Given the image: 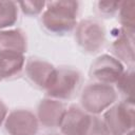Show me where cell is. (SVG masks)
Wrapping results in <instances>:
<instances>
[{
  "instance_id": "obj_1",
  "label": "cell",
  "mask_w": 135,
  "mask_h": 135,
  "mask_svg": "<svg viewBox=\"0 0 135 135\" xmlns=\"http://www.w3.org/2000/svg\"><path fill=\"white\" fill-rule=\"evenodd\" d=\"M79 2L70 0L46 2L41 14V24L46 32L62 36L74 31L77 24Z\"/></svg>"
},
{
  "instance_id": "obj_2",
  "label": "cell",
  "mask_w": 135,
  "mask_h": 135,
  "mask_svg": "<svg viewBox=\"0 0 135 135\" xmlns=\"http://www.w3.org/2000/svg\"><path fill=\"white\" fill-rule=\"evenodd\" d=\"M118 93L114 85L91 82L80 94L81 108L89 114L99 116L117 102Z\"/></svg>"
},
{
  "instance_id": "obj_3",
  "label": "cell",
  "mask_w": 135,
  "mask_h": 135,
  "mask_svg": "<svg viewBox=\"0 0 135 135\" xmlns=\"http://www.w3.org/2000/svg\"><path fill=\"white\" fill-rule=\"evenodd\" d=\"M101 118L111 135H124L134 130V99H122L116 102L103 113Z\"/></svg>"
},
{
  "instance_id": "obj_4",
  "label": "cell",
  "mask_w": 135,
  "mask_h": 135,
  "mask_svg": "<svg viewBox=\"0 0 135 135\" xmlns=\"http://www.w3.org/2000/svg\"><path fill=\"white\" fill-rule=\"evenodd\" d=\"M82 82L81 73L71 66L56 68V73L52 83L45 91L46 97L60 101L73 98L79 91Z\"/></svg>"
},
{
  "instance_id": "obj_5",
  "label": "cell",
  "mask_w": 135,
  "mask_h": 135,
  "mask_svg": "<svg viewBox=\"0 0 135 135\" xmlns=\"http://www.w3.org/2000/svg\"><path fill=\"white\" fill-rule=\"evenodd\" d=\"M105 28L103 24L93 18H85L77 22L74 37L77 45L88 54L98 53L105 43Z\"/></svg>"
},
{
  "instance_id": "obj_6",
  "label": "cell",
  "mask_w": 135,
  "mask_h": 135,
  "mask_svg": "<svg viewBox=\"0 0 135 135\" xmlns=\"http://www.w3.org/2000/svg\"><path fill=\"white\" fill-rule=\"evenodd\" d=\"M124 70V65L114 56L102 54L92 62L89 75L93 82L115 85Z\"/></svg>"
},
{
  "instance_id": "obj_7",
  "label": "cell",
  "mask_w": 135,
  "mask_h": 135,
  "mask_svg": "<svg viewBox=\"0 0 135 135\" xmlns=\"http://www.w3.org/2000/svg\"><path fill=\"white\" fill-rule=\"evenodd\" d=\"M39 126L36 113L28 109H15L8 112L3 122L6 135H37Z\"/></svg>"
},
{
  "instance_id": "obj_8",
  "label": "cell",
  "mask_w": 135,
  "mask_h": 135,
  "mask_svg": "<svg viewBox=\"0 0 135 135\" xmlns=\"http://www.w3.org/2000/svg\"><path fill=\"white\" fill-rule=\"evenodd\" d=\"M92 118L93 115L86 113L81 107H69L59 126L61 135H86Z\"/></svg>"
},
{
  "instance_id": "obj_9",
  "label": "cell",
  "mask_w": 135,
  "mask_h": 135,
  "mask_svg": "<svg viewBox=\"0 0 135 135\" xmlns=\"http://www.w3.org/2000/svg\"><path fill=\"white\" fill-rule=\"evenodd\" d=\"M26 78L36 88L46 91L53 81L56 68L41 58H31L25 61L24 70Z\"/></svg>"
},
{
  "instance_id": "obj_10",
  "label": "cell",
  "mask_w": 135,
  "mask_h": 135,
  "mask_svg": "<svg viewBox=\"0 0 135 135\" xmlns=\"http://www.w3.org/2000/svg\"><path fill=\"white\" fill-rule=\"evenodd\" d=\"M66 109L68 108L63 101L50 97L43 98L38 103L36 111L39 124L46 129L59 128Z\"/></svg>"
},
{
  "instance_id": "obj_11",
  "label": "cell",
  "mask_w": 135,
  "mask_h": 135,
  "mask_svg": "<svg viewBox=\"0 0 135 135\" xmlns=\"http://www.w3.org/2000/svg\"><path fill=\"white\" fill-rule=\"evenodd\" d=\"M134 41L135 31L119 27L117 28V34L111 44L112 56L128 68H133L134 65Z\"/></svg>"
},
{
  "instance_id": "obj_12",
  "label": "cell",
  "mask_w": 135,
  "mask_h": 135,
  "mask_svg": "<svg viewBox=\"0 0 135 135\" xmlns=\"http://www.w3.org/2000/svg\"><path fill=\"white\" fill-rule=\"evenodd\" d=\"M27 50L25 33L20 28L0 31V56H24Z\"/></svg>"
},
{
  "instance_id": "obj_13",
  "label": "cell",
  "mask_w": 135,
  "mask_h": 135,
  "mask_svg": "<svg viewBox=\"0 0 135 135\" xmlns=\"http://www.w3.org/2000/svg\"><path fill=\"white\" fill-rule=\"evenodd\" d=\"M24 56H0V82L18 76L25 65Z\"/></svg>"
},
{
  "instance_id": "obj_14",
  "label": "cell",
  "mask_w": 135,
  "mask_h": 135,
  "mask_svg": "<svg viewBox=\"0 0 135 135\" xmlns=\"http://www.w3.org/2000/svg\"><path fill=\"white\" fill-rule=\"evenodd\" d=\"M19 6L15 1H0V31L12 28L18 21Z\"/></svg>"
},
{
  "instance_id": "obj_15",
  "label": "cell",
  "mask_w": 135,
  "mask_h": 135,
  "mask_svg": "<svg viewBox=\"0 0 135 135\" xmlns=\"http://www.w3.org/2000/svg\"><path fill=\"white\" fill-rule=\"evenodd\" d=\"M115 90L118 93V96L121 95L123 99H134V69L127 68L118 81L114 85Z\"/></svg>"
},
{
  "instance_id": "obj_16",
  "label": "cell",
  "mask_w": 135,
  "mask_h": 135,
  "mask_svg": "<svg viewBox=\"0 0 135 135\" xmlns=\"http://www.w3.org/2000/svg\"><path fill=\"white\" fill-rule=\"evenodd\" d=\"M118 18L120 27L129 31H135V2L120 1L118 9Z\"/></svg>"
},
{
  "instance_id": "obj_17",
  "label": "cell",
  "mask_w": 135,
  "mask_h": 135,
  "mask_svg": "<svg viewBox=\"0 0 135 135\" xmlns=\"http://www.w3.org/2000/svg\"><path fill=\"white\" fill-rule=\"evenodd\" d=\"M19 9L26 16L33 17L41 15L45 8V1H20L17 2Z\"/></svg>"
},
{
  "instance_id": "obj_18",
  "label": "cell",
  "mask_w": 135,
  "mask_h": 135,
  "mask_svg": "<svg viewBox=\"0 0 135 135\" xmlns=\"http://www.w3.org/2000/svg\"><path fill=\"white\" fill-rule=\"evenodd\" d=\"M120 1H98L96 3V11L100 16L111 18L117 15Z\"/></svg>"
},
{
  "instance_id": "obj_19",
  "label": "cell",
  "mask_w": 135,
  "mask_h": 135,
  "mask_svg": "<svg viewBox=\"0 0 135 135\" xmlns=\"http://www.w3.org/2000/svg\"><path fill=\"white\" fill-rule=\"evenodd\" d=\"M86 135H111L107 126L104 124L102 118L100 116L93 115L91 126L89 128V131Z\"/></svg>"
},
{
  "instance_id": "obj_20",
  "label": "cell",
  "mask_w": 135,
  "mask_h": 135,
  "mask_svg": "<svg viewBox=\"0 0 135 135\" xmlns=\"http://www.w3.org/2000/svg\"><path fill=\"white\" fill-rule=\"evenodd\" d=\"M7 113H8V110L6 104L3 102L2 99H0V127L3 126V122L7 116Z\"/></svg>"
},
{
  "instance_id": "obj_21",
  "label": "cell",
  "mask_w": 135,
  "mask_h": 135,
  "mask_svg": "<svg viewBox=\"0 0 135 135\" xmlns=\"http://www.w3.org/2000/svg\"><path fill=\"white\" fill-rule=\"evenodd\" d=\"M124 135H134V130H132V131L128 132V133H127V134H124Z\"/></svg>"
},
{
  "instance_id": "obj_22",
  "label": "cell",
  "mask_w": 135,
  "mask_h": 135,
  "mask_svg": "<svg viewBox=\"0 0 135 135\" xmlns=\"http://www.w3.org/2000/svg\"><path fill=\"white\" fill-rule=\"evenodd\" d=\"M46 135H61V134H55L54 133V134H46Z\"/></svg>"
}]
</instances>
